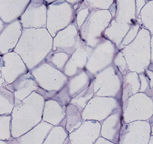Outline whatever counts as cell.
<instances>
[{
  "label": "cell",
  "instance_id": "obj_8",
  "mask_svg": "<svg viewBox=\"0 0 153 144\" xmlns=\"http://www.w3.org/2000/svg\"><path fill=\"white\" fill-rule=\"evenodd\" d=\"M0 70L2 77L8 85L29 72L21 57L14 51L1 55Z\"/></svg>",
  "mask_w": 153,
  "mask_h": 144
},
{
  "label": "cell",
  "instance_id": "obj_4",
  "mask_svg": "<svg viewBox=\"0 0 153 144\" xmlns=\"http://www.w3.org/2000/svg\"><path fill=\"white\" fill-rule=\"evenodd\" d=\"M46 28L54 38L56 34L63 30L72 20H70L72 9L66 1H54L47 6Z\"/></svg>",
  "mask_w": 153,
  "mask_h": 144
},
{
  "label": "cell",
  "instance_id": "obj_12",
  "mask_svg": "<svg viewBox=\"0 0 153 144\" xmlns=\"http://www.w3.org/2000/svg\"><path fill=\"white\" fill-rule=\"evenodd\" d=\"M122 121V109L120 107L102 123H100V137L113 144H118Z\"/></svg>",
  "mask_w": 153,
  "mask_h": 144
},
{
  "label": "cell",
  "instance_id": "obj_29",
  "mask_svg": "<svg viewBox=\"0 0 153 144\" xmlns=\"http://www.w3.org/2000/svg\"><path fill=\"white\" fill-rule=\"evenodd\" d=\"M1 55H0V59H1ZM1 78H2V73H1V70H0V80H1ZM0 87H1V86H0Z\"/></svg>",
  "mask_w": 153,
  "mask_h": 144
},
{
  "label": "cell",
  "instance_id": "obj_28",
  "mask_svg": "<svg viewBox=\"0 0 153 144\" xmlns=\"http://www.w3.org/2000/svg\"><path fill=\"white\" fill-rule=\"evenodd\" d=\"M148 144H153V136H151V137H150V141H149V142Z\"/></svg>",
  "mask_w": 153,
  "mask_h": 144
},
{
  "label": "cell",
  "instance_id": "obj_13",
  "mask_svg": "<svg viewBox=\"0 0 153 144\" xmlns=\"http://www.w3.org/2000/svg\"><path fill=\"white\" fill-rule=\"evenodd\" d=\"M31 1H0V19L6 25L18 20Z\"/></svg>",
  "mask_w": 153,
  "mask_h": 144
},
{
  "label": "cell",
  "instance_id": "obj_24",
  "mask_svg": "<svg viewBox=\"0 0 153 144\" xmlns=\"http://www.w3.org/2000/svg\"><path fill=\"white\" fill-rule=\"evenodd\" d=\"M51 99H54L55 100L59 102L63 106H67L69 104L71 99L69 95L66 85L64 88H63L61 90L58 92Z\"/></svg>",
  "mask_w": 153,
  "mask_h": 144
},
{
  "label": "cell",
  "instance_id": "obj_9",
  "mask_svg": "<svg viewBox=\"0 0 153 144\" xmlns=\"http://www.w3.org/2000/svg\"><path fill=\"white\" fill-rule=\"evenodd\" d=\"M5 87L14 95L15 106L28 97L33 92H36L39 94L41 90L30 71Z\"/></svg>",
  "mask_w": 153,
  "mask_h": 144
},
{
  "label": "cell",
  "instance_id": "obj_3",
  "mask_svg": "<svg viewBox=\"0 0 153 144\" xmlns=\"http://www.w3.org/2000/svg\"><path fill=\"white\" fill-rule=\"evenodd\" d=\"M30 72L39 87L48 93L51 98L66 85L69 80L63 72L45 61Z\"/></svg>",
  "mask_w": 153,
  "mask_h": 144
},
{
  "label": "cell",
  "instance_id": "obj_27",
  "mask_svg": "<svg viewBox=\"0 0 153 144\" xmlns=\"http://www.w3.org/2000/svg\"><path fill=\"white\" fill-rule=\"evenodd\" d=\"M0 144H12L10 140L9 141H2L0 140Z\"/></svg>",
  "mask_w": 153,
  "mask_h": 144
},
{
  "label": "cell",
  "instance_id": "obj_10",
  "mask_svg": "<svg viewBox=\"0 0 153 144\" xmlns=\"http://www.w3.org/2000/svg\"><path fill=\"white\" fill-rule=\"evenodd\" d=\"M101 123L96 121H84L81 126L69 134L71 144H94L100 137Z\"/></svg>",
  "mask_w": 153,
  "mask_h": 144
},
{
  "label": "cell",
  "instance_id": "obj_21",
  "mask_svg": "<svg viewBox=\"0 0 153 144\" xmlns=\"http://www.w3.org/2000/svg\"><path fill=\"white\" fill-rule=\"evenodd\" d=\"M94 93L93 85V83H91L87 88L81 92L75 98L71 99L70 104L76 106L79 111L82 112L89 101L94 97Z\"/></svg>",
  "mask_w": 153,
  "mask_h": 144
},
{
  "label": "cell",
  "instance_id": "obj_23",
  "mask_svg": "<svg viewBox=\"0 0 153 144\" xmlns=\"http://www.w3.org/2000/svg\"><path fill=\"white\" fill-rule=\"evenodd\" d=\"M11 121V115L0 116V140L9 141L12 138Z\"/></svg>",
  "mask_w": 153,
  "mask_h": 144
},
{
  "label": "cell",
  "instance_id": "obj_20",
  "mask_svg": "<svg viewBox=\"0 0 153 144\" xmlns=\"http://www.w3.org/2000/svg\"><path fill=\"white\" fill-rule=\"evenodd\" d=\"M69 133L61 126H53L48 133L43 144H63Z\"/></svg>",
  "mask_w": 153,
  "mask_h": 144
},
{
  "label": "cell",
  "instance_id": "obj_22",
  "mask_svg": "<svg viewBox=\"0 0 153 144\" xmlns=\"http://www.w3.org/2000/svg\"><path fill=\"white\" fill-rule=\"evenodd\" d=\"M69 58L70 55L68 54L51 51L47 55L45 61L63 73L64 69Z\"/></svg>",
  "mask_w": 153,
  "mask_h": 144
},
{
  "label": "cell",
  "instance_id": "obj_26",
  "mask_svg": "<svg viewBox=\"0 0 153 144\" xmlns=\"http://www.w3.org/2000/svg\"><path fill=\"white\" fill-rule=\"evenodd\" d=\"M5 25H6V24L0 19V34L2 32V31L4 30V27H5Z\"/></svg>",
  "mask_w": 153,
  "mask_h": 144
},
{
  "label": "cell",
  "instance_id": "obj_25",
  "mask_svg": "<svg viewBox=\"0 0 153 144\" xmlns=\"http://www.w3.org/2000/svg\"><path fill=\"white\" fill-rule=\"evenodd\" d=\"M94 144H114L112 143L111 142L108 141L107 140H105V138L100 137L98 140L96 141V143Z\"/></svg>",
  "mask_w": 153,
  "mask_h": 144
},
{
  "label": "cell",
  "instance_id": "obj_1",
  "mask_svg": "<svg viewBox=\"0 0 153 144\" xmlns=\"http://www.w3.org/2000/svg\"><path fill=\"white\" fill-rule=\"evenodd\" d=\"M53 38L46 28H23L13 51L22 58L29 71L43 61L53 49Z\"/></svg>",
  "mask_w": 153,
  "mask_h": 144
},
{
  "label": "cell",
  "instance_id": "obj_5",
  "mask_svg": "<svg viewBox=\"0 0 153 144\" xmlns=\"http://www.w3.org/2000/svg\"><path fill=\"white\" fill-rule=\"evenodd\" d=\"M119 99L113 98H100L94 96L81 112L84 121H96L101 123L121 107Z\"/></svg>",
  "mask_w": 153,
  "mask_h": 144
},
{
  "label": "cell",
  "instance_id": "obj_17",
  "mask_svg": "<svg viewBox=\"0 0 153 144\" xmlns=\"http://www.w3.org/2000/svg\"><path fill=\"white\" fill-rule=\"evenodd\" d=\"M91 84L90 78L84 72L69 78L66 87L71 99H73L81 92L87 88Z\"/></svg>",
  "mask_w": 153,
  "mask_h": 144
},
{
  "label": "cell",
  "instance_id": "obj_6",
  "mask_svg": "<svg viewBox=\"0 0 153 144\" xmlns=\"http://www.w3.org/2000/svg\"><path fill=\"white\" fill-rule=\"evenodd\" d=\"M151 136L150 122L138 121L125 123L122 121L118 144H148Z\"/></svg>",
  "mask_w": 153,
  "mask_h": 144
},
{
  "label": "cell",
  "instance_id": "obj_18",
  "mask_svg": "<svg viewBox=\"0 0 153 144\" xmlns=\"http://www.w3.org/2000/svg\"><path fill=\"white\" fill-rule=\"evenodd\" d=\"M66 125L65 129L70 134L78 129L83 122L81 112L79 111L76 106L69 104L66 106Z\"/></svg>",
  "mask_w": 153,
  "mask_h": 144
},
{
  "label": "cell",
  "instance_id": "obj_11",
  "mask_svg": "<svg viewBox=\"0 0 153 144\" xmlns=\"http://www.w3.org/2000/svg\"><path fill=\"white\" fill-rule=\"evenodd\" d=\"M23 28L19 20L7 24L0 34V55L13 51L22 36Z\"/></svg>",
  "mask_w": 153,
  "mask_h": 144
},
{
  "label": "cell",
  "instance_id": "obj_15",
  "mask_svg": "<svg viewBox=\"0 0 153 144\" xmlns=\"http://www.w3.org/2000/svg\"><path fill=\"white\" fill-rule=\"evenodd\" d=\"M53 126L46 122H41L23 136L10 140L12 144H43Z\"/></svg>",
  "mask_w": 153,
  "mask_h": 144
},
{
  "label": "cell",
  "instance_id": "obj_16",
  "mask_svg": "<svg viewBox=\"0 0 153 144\" xmlns=\"http://www.w3.org/2000/svg\"><path fill=\"white\" fill-rule=\"evenodd\" d=\"M66 106H63L54 99L45 100L42 115V121L53 126H59L66 118Z\"/></svg>",
  "mask_w": 153,
  "mask_h": 144
},
{
  "label": "cell",
  "instance_id": "obj_7",
  "mask_svg": "<svg viewBox=\"0 0 153 144\" xmlns=\"http://www.w3.org/2000/svg\"><path fill=\"white\" fill-rule=\"evenodd\" d=\"M47 6L45 1H31L19 19L22 28L25 29L46 28Z\"/></svg>",
  "mask_w": 153,
  "mask_h": 144
},
{
  "label": "cell",
  "instance_id": "obj_2",
  "mask_svg": "<svg viewBox=\"0 0 153 144\" xmlns=\"http://www.w3.org/2000/svg\"><path fill=\"white\" fill-rule=\"evenodd\" d=\"M45 102V98L34 92L16 105L11 114V133L13 138L23 136L42 121Z\"/></svg>",
  "mask_w": 153,
  "mask_h": 144
},
{
  "label": "cell",
  "instance_id": "obj_19",
  "mask_svg": "<svg viewBox=\"0 0 153 144\" xmlns=\"http://www.w3.org/2000/svg\"><path fill=\"white\" fill-rule=\"evenodd\" d=\"M15 107L13 94L5 87H0V116L11 115Z\"/></svg>",
  "mask_w": 153,
  "mask_h": 144
},
{
  "label": "cell",
  "instance_id": "obj_14",
  "mask_svg": "<svg viewBox=\"0 0 153 144\" xmlns=\"http://www.w3.org/2000/svg\"><path fill=\"white\" fill-rule=\"evenodd\" d=\"M75 31L76 28L72 24L58 32L53 38L52 51L65 53L69 55L73 53L76 49L73 44L74 38L76 37V34L74 33Z\"/></svg>",
  "mask_w": 153,
  "mask_h": 144
}]
</instances>
